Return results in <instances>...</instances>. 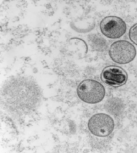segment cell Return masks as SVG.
<instances>
[{
	"instance_id": "obj_1",
	"label": "cell",
	"mask_w": 137,
	"mask_h": 153,
	"mask_svg": "<svg viewBox=\"0 0 137 153\" xmlns=\"http://www.w3.org/2000/svg\"><path fill=\"white\" fill-rule=\"evenodd\" d=\"M76 92L78 97L88 104L98 103L105 97L106 90L102 84L93 79L83 80L77 87Z\"/></svg>"
},
{
	"instance_id": "obj_2",
	"label": "cell",
	"mask_w": 137,
	"mask_h": 153,
	"mask_svg": "<svg viewBox=\"0 0 137 153\" xmlns=\"http://www.w3.org/2000/svg\"><path fill=\"white\" fill-rule=\"evenodd\" d=\"M109 56L113 61L118 64H128L136 56L135 47L129 41L120 40L113 42L109 49Z\"/></svg>"
},
{
	"instance_id": "obj_3",
	"label": "cell",
	"mask_w": 137,
	"mask_h": 153,
	"mask_svg": "<svg viewBox=\"0 0 137 153\" xmlns=\"http://www.w3.org/2000/svg\"><path fill=\"white\" fill-rule=\"evenodd\" d=\"M88 126L90 132L94 136L104 137L110 135L114 130V120L109 114H96L90 119Z\"/></svg>"
},
{
	"instance_id": "obj_4",
	"label": "cell",
	"mask_w": 137,
	"mask_h": 153,
	"mask_svg": "<svg viewBox=\"0 0 137 153\" xmlns=\"http://www.w3.org/2000/svg\"><path fill=\"white\" fill-rule=\"evenodd\" d=\"M101 32L110 39H118L126 32L127 25L121 18L116 16H108L104 18L100 23Z\"/></svg>"
},
{
	"instance_id": "obj_5",
	"label": "cell",
	"mask_w": 137,
	"mask_h": 153,
	"mask_svg": "<svg viewBox=\"0 0 137 153\" xmlns=\"http://www.w3.org/2000/svg\"><path fill=\"white\" fill-rule=\"evenodd\" d=\"M101 78L105 84L118 88L126 83L128 80V74L121 67L109 65L103 69L101 73Z\"/></svg>"
},
{
	"instance_id": "obj_6",
	"label": "cell",
	"mask_w": 137,
	"mask_h": 153,
	"mask_svg": "<svg viewBox=\"0 0 137 153\" xmlns=\"http://www.w3.org/2000/svg\"><path fill=\"white\" fill-rule=\"evenodd\" d=\"M128 36L131 42L137 45V23L133 25L130 29Z\"/></svg>"
}]
</instances>
